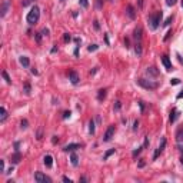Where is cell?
Returning a JSON list of instances; mask_svg holds the SVG:
<instances>
[{"label": "cell", "mask_w": 183, "mask_h": 183, "mask_svg": "<svg viewBox=\"0 0 183 183\" xmlns=\"http://www.w3.org/2000/svg\"><path fill=\"white\" fill-rule=\"evenodd\" d=\"M162 17H163V11L162 10H157L154 13H152V14H149L147 23H149L150 30H157V27L160 26V23H162Z\"/></svg>", "instance_id": "6da1fadb"}, {"label": "cell", "mask_w": 183, "mask_h": 183, "mask_svg": "<svg viewBox=\"0 0 183 183\" xmlns=\"http://www.w3.org/2000/svg\"><path fill=\"white\" fill-rule=\"evenodd\" d=\"M39 19H40V9H39V6H33L30 11L27 13V16H26V20L29 24H36V23L39 22Z\"/></svg>", "instance_id": "7a4b0ae2"}, {"label": "cell", "mask_w": 183, "mask_h": 183, "mask_svg": "<svg viewBox=\"0 0 183 183\" xmlns=\"http://www.w3.org/2000/svg\"><path fill=\"white\" fill-rule=\"evenodd\" d=\"M137 85L142 86L143 89H146V90H154V89H157V86H159V83L146 80V79H137Z\"/></svg>", "instance_id": "3957f363"}, {"label": "cell", "mask_w": 183, "mask_h": 183, "mask_svg": "<svg viewBox=\"0 0 183 183\" xmlns=\"http://www.w3.org/2000/svg\"><path fill=\"white\" fill-rule=\"evenodd\" d=\"M115 133H116V126H115V125H110L107 129H106V132H105V136H103V142H110V140L113 139Z\"/></svg>", "instance_id": "277c9868"}, {"label": "cell", "mask_w": 183, "mask_h": 183, "mask_svg": "<svg viewBox=\"0 0 183 183\" xmlns=\"http://www.w3.org/2000/svg\"><path fill=\"white\" fill-rule=\"evenodd\" d=\"M34 180L37 183H52V179L49 176H46L42 172H36L34 173Z\"/></svg>", "instance_id": "5b68a950"}, {"label": "cell", "mask_w": 183, "mask_h": 183, "mask_svg": "<svg viewBox=\"0 0 183 183\" xmlns=\"http://www.w3.org/2000/svg\"><path fill=\"white\" fill-rule=\"evenodd\" d=\"M164 147H166V137H162V139H160V143H159V147L156 149L154 154H153V160H156V159L159 157V154H160L164 150Z\"/></svg>", "instance_id": "8992f818"}, {"label": "cell", "mask_w": 183, "mask_h": 183, "mask_svg": "<svg viewBox=\"0 0 183 183\" xmlns=\"http://www.w3.org/2000/svg\"><path fill=\"white\" fill-rule=\"evenodd\" d=\"M9 7H10V1H9V0H3L1 7H0V16H1V17H4V16L7 14Z\"/></svg>", "instance_id": "52a82bcc"}, {"label": "cell", "mask_w": 183, "mask_h": 183, "mask_svg": "<svg viewBox=\"0 0 183 183\" xmlns=\"http://www.w3.org/2000/svg\"><path fill=\"white\" fill-rule=\"evenodd\" d=\"M162 63H163V66L166 67V70H173V66H172V62H170V59H169V56L167 54H163L162 56Z\"/></svg>", "instance_id": "ba28073f"}, {"label": "cell", "mask_w": 183, "mask_h": 183, "mask_svg": "<svg viewBox=\"0 0 183 183\" xmlns=\"http://www.w3.org/2000/svg\"><path fill=\"white\" fill-rule=\"evenodd\" d=\"M69 80L72 82V85H77L79 83V75H77V72L76 70H70L69 72Z\"/></svg>", "instance_id": "9c48e42d"}, {"label": "cell", "mask_w": 183, "mask_h": 183, "mask_svg": "<svg viewBox=\"0 0 183 183\" xmlns=\"http://www.w3.org/2000/svg\"><path fill=\"white\" fill-rule=\"evenodd\" d=\"M142 37H143V30H142V27L137 26L135 30H133V39L136 40V42H140L142 40Z\"/></svg>", "instance_id": "30bf717a"}, {"label": "cell", "mask_w": 183, "mask_h": 183, "mask_svg": "<svg viewBox=\"0 0 183 183\" xmlns=\"http://www.w3.org/2000/svg\"><path fill=\"white\" fill-rule=\"evenodd\" d=\"M82 147V144H79V143H70V144H66L65 147H63V150L65 152H75L76 149H80Z\"/></svg>", "instance_id": "8fae6325"}, {"label": "cell", "mask_w": 183, "mask_h": 183, "mask_svg": "<svg viewBox=\"0 0 183 183\" xmlns=\"http://www.w3.org/2000/svg\"><path fill=\"white\" fill-rule=\"evenodd\" d=\"M126 14L129 16V19H132V20L136 19V10H135V7H133L132 4H129V6L126 7Z\"/></svg>", "instance_id": "7c38bea8"}, {"label": "cell", "mask_w": 183, "mask_h": 183, "mask_svg": "<svg viewBox=\"0 0 183 183\" xmlns=\"http://www.w3.org/2000/svg\"><path fill=\"white\" fill-rule=\"evenodd\" d=\"M20 159H22V153L19 150H16L13 154H11V157H10V162L13 163V164H17L19 162H20Z\"/></svg>", "instance_id": "4fadbf2b"}, {"label": "cell", "mask_w": 183, "mask_h": 183, "mask_svg": "<svg viewBox=\"0 0 183 183\" xmlns=\"http://www.w3.org/2000/svg\"><path fill=\"white\" fill-rule=\"evenodd\" d=\"M43 163L46 164V167H49V169H50V167L53 166V157H52L50 154H46V156L43 157Z\"/></svg>", "instance_id": "5bb4252c"}, {"label": "cell", "mask_w": 183, "mask_h": 183, "mask_svg": "<svg viewBox=\"0 0 183 183\" xmlns=\"http://www.w3.org/2000/svg\"><path fill=\"white\" fill-rule=\"evenodd\" d=\"M135 53L137 57H142V54H143V47H142L140 42H136V44H135Z\"/></svg>", "instance_id": "9a60e30c"}, {"label": "cell", "mask_w": 183, "mask_h": 183, "mask_svg": "<svg viewBox=\"0 0 183 183\" xmlns=\"http://www.w3.org/2000/svg\"><path fill=\"white\" fill-rule=\"evenodd\" d=\"M0 113H1V116H0V123H4L6 119H7V116H9V113H7V110H6L4 106L0 107Z\"/></svg>", "instance_id": "2e32d148"}, {"label": "cell", "mask_w": 183, "mask_h": 183, "mask_svg": "<svg viewBox=\"0 0 183 183\" xmlns=\"http://www.w3.org/2000/svg\"><path fill=\"white\" fill-rule=\"evenodd\" d=\"M106 95H107V90H106V89H100V90L97 92V100H99V102H103V100L106 99Z\"/></svg>", "instance_id": "e0dca14e"}, {"label": "cell", "mask_w": 183, "mask_h": 183, "mask_svg": "<svg viewBox=\"0 0 183 183\" xmlns=\"http://www.w3.org/2000/svg\"><path fill=\"white\" fill-rule=\"evenodd\" d=\"M176 140H177L179 143H182L183 142V125L177 129V132H176Z\"/></svg>", "instance_id": "ac0fdd59"}, {"label": "cell", "mask_w": 183, "mask_h": 183, "mask_svg": "<svg viewBox=\"0 0 183 183\" xmlns=\"http://www.w3.org/2000/svg\"><path fill=\"white\" fill-rule=\"evenodd\" d=\"M179 115H180V113H179L176 109H172V112H170V119H169V120H170V123H174V122H176V119L179 117Z\"/></svg>", "instance_id": "d6986e66"}, {"label": "cell", "mask_w": 183, "mask_h": 183, "mask_svg": "<svg viewBox=\"0 0 183 183\" xmlns=\"http://www.w3.org/2000/svg\"><path fill=\"white\" fill-rule=\"evenodd\" d=\"M19 62H20V65L23 67H29L30 66V60H29V57H26V56H22L20 59H19Z\"/></svg>", "instance_id": "ffe728a7"}, {"label": "cell", "mask_w": 183, "mask_h": 183, "mask_svg": "<svg viewBox=\"0 0 183 183\" xmlns=\"http://www.w3.org/2000/svg\"><path fill=\"white\" fill-rule=\"evenodd\" d=\"M147 75L149 76H153V77H157L159 76V70L156 69V67H147Z\"/></svg>", "instance_id": "44dd1931"}, {"label": "cell", "mask_w": 183, "mask_h": 183, "mask_svg": "<svg viewBox=\"0 0 183 183\" xmlns=\"http://www.w3.org/2000/svg\"><path fill=\"white\" fill-rule=\"evenodd\" d=\"M23 92H24L26 95H30V92H32V86H30L29 82H24V85H23Z\"/></svg>", "instance_id": "7402d4cb"}, {"label": "cell", "mask_w": 183, "mask_h": 183, "mask_svg": "<svg viewBox=\"0 0 183 183\" xmlns=\"http://www.w3.org/2000/svg\"><path fill=\"white\" fill-rule=\"evenodd\" d=\"M70 162H72L73 166H77V164H79V157H77L76 153H72V156H70Z\"/></svg>", "instance_id": "603a6c76"}, {"label": "cell", "mask_w": 183, "mask_h": 183, "mask_svg": "<svg viewBox=\"0 0 183 183\" xmlns=\"http://www.w3.org/2000/svg\"><path fill=\"white\" fill-rule=\"evenodd\" d=\"M142 150H143V146H140V147H137V149H135V150L132 152V156H133V157L136 159V157L139 156L140 153H142Z\"/></svg>", "instance_id": "cb8c5ba5"}, {"label": "cell", "mask_w": 183, "mask_h": 183, "mask_svg": "<svg viewBox=\"0 0 183 183\" xmlns=\"http://www.w3.org/2000/svg\"><path fill=\"white\" fill-rule=\"evenodd\" d=\"M1 76H3V79L6 80V83H7V85H10V83H11V79L9 77V75H7V72H6V70H3V72H1Z\"/></svg>", "instance_id": "d4e9b609"}, {"label": "cell", "mask_w": 183, "mask_h": 183, "mask_svg": "<svg viewBox=\"0 0 183 183\" xmlns=\"http://www.w3.org/2000/svg\"><path fill=\"white\" fill-rule=\"evenodd\" d=\"M115 152H116V149H110V150H107L106 153H105V156H103V160H107V159L112 156V154H113V153H115Z\"/></svg>", "instance_id": "484cf974"}, {"label": "cell", "mask_w": 183, "mask_h": 183, "mask_svg": "<svg viewBox=\"0 0 183 183\" xmlns=\"http://www.w3.org/2000/svg\"><path fill=\"white\" fill-rule=\"evenodd\" d=\"M89 132H90V135H95V122L93 120L89 122Z\"/></svg>", "instance_id": "4316f807"}, {"label": "cell", "mask_w": 183, "mask_h": 183, "mask_svg": "<svg viewBox=\"0 0 183 183\" xmlns=\"http://www.w3.org/2000/svg\"><path fill=\"white\" fill-rule=\"evenodd\" d=\"M95 6H96V9H103V0H96L95 1Z\"/></svg>", "instance_id": "83f0119b"}, {"label": "cell", "mask_w": 183, "mask_h": 183, "mask_svg": "<svg viewBox=\"0 0 183 183\" xmlns=\"http://www.w3.org/2000/svg\"><path fill=\"white\" fill-rule=\"evenodd\" d=\"M20 126H22V129H27L29 127V122L26 119H23L22 122H20Z\"/></svg>", "instance_id": "f1b7e54d"}, {"label": "cell", "mask_w": 183, "mask_h": 183, "mask_svg": "<svg viewBox=\"0 0 183 183\" xmlns=\"http://www.w3.org/2000/svg\"><path fill=\"white\" fill-rule=\"evenodd\" d=\"M79 3H80V6H82L83 9H87V7H89V1H87V0H79Z\"/></svg>", "instance_id": "f546056e"}, {"label": "cell", "mask_w": 183, "mask_h": 183, "mask_svg": "<svg viewBox=\"0 0 183 183\" xmlns=\"http://www.w3.org/2000/svg\"><path fill=\"white\" fill-rule=\"evenodd\" d=\"M97 49H99V46H97V44H90V46L87 47V50H89V52H95V50H97Z\"/></svg>", "instance_id": "4dcf8cb0"}, {"label": "cell", "mask_w": 183, "mask_h": 183, "mask_svg": "<svg viewBox=\"0 0 183 183\" xmlns=\"http://www.w3.org/2000/svg\"><path fill=\"white\" fill-rule=\"evenodd\" d=\"M34 39H36L37 43H40L42 42V33H34Z\"/></svg>", "instance_id": "1f68e13d"}, {"label": "cell", "mask_w": 183, "mask_h": 183, "mask_svg": "<svg viewBox=\"0 0 183 183\" xmlns=\"http://www.w3.org/2000/svg\"><path fill=\"white\" fill-rule=\"evenodd\" d=\"M42 136H43V127H39V130H37V140L42 139Z\"/></svg>", "instance_id": "d6a6232c"}, {"label": "cell", "mask_w": 183, "mask_h": 183, "mask_svg": "<svg viewBox=\"0 0 183 183\" xmlns=\"http://www.w3.org/2000/svg\"><path fill=\"white\" fill-rule=\"evenodd\" d=\"M172 34H173V32H172V30H169V32L166 33V36L163 37V40H164V42H167V40L170 39V36H172Z\"/></svg>", "instance_id": "836d02e7"}, {"label": "cell", "mask_w": 183, "mask_h": 183, "mask_svg": "<svg viewBox=\"0 0 183 183\" xmlns=\"http://www.w3.org/2000/svg\"><path fill=\"white\" fill-rule=\"evenodd\" d=\"M120 107H122V103H120L119 100H117V102H115V106H113V109L117 112V110H120Z\"/></svg>", "instance_id": "e575fe53"}, {"label": "cell", "mask_w": 183, "mask_h": 183, "mask_svg": "<svg viewBox=\"0 0 183 183\" xmlns=\"http://www.w3.org/2000/svg\"><path fill=\"white\" fill-rule=\"evenodd\" d=\"M63 40H65L66 43L72 40V37H70V34H69V33H65V34H63Z\"/></svg>", "instance_id": "d590c367"}, {"label": "cell", "mask_w": 183, "mask_h": 183, "mask_svg": "<svg viewBox=\"0 0 183 183\" xmlns=\"http://www.w3.org/2000/svg\"><path fill=\"white\" fill-rule=\"evenodd\" d=\"M172 20H173V16H170V17H167V19H166V22L163 23V26H169V24L172 23Z\"/></svg>", "instance_id": "8d00e7d4"}, {"label": "cell", "mask_w": 183, "mask_h": 183, "mask_svg": "<svg viewBox=\"0 0 183 183\" xmlns=\"http://www.w3.org/2000/svg\"><path fill=\"white\" fill-rule=\"evenodd\" d=\"M0 172L6 173V170H4V160H0Z\"/></svg>", "instance_id": "74e56055"}, {"label": "cell", "mask_w": 183, "mask_h": 183, "mask_svg": "<svg viewBox=\"0 0 183 183\" xmlns=\"http://www.w3.org/2000/svg\"><path fill=\"white\" fill-rule=\"evenodd\" d=\"M176 1H177V0H166V4H167V6H174Z\"/></svg>", "instance_id": "f35d334b"}, {"label": "cell", "mask_w": 183, "mask_h": 183, "mask_svg": "<svg viewBox=\"0 0 183 183\" xmlns=\"http://www.w3.org/2000/svg\"><path fill=\"white\" fill-rule=\"evenodd\" d=\"M179 83H180V80H179V79H172V80H170V85H172V86L179 85Z\"/></svg>", "instance_id": "ab89813d"}, {"label": "cell", "mask_w": 183, "mask_h": 183, "mask_svg": "<svg viewBox=\"0 0 183 183\" xmlns=\"http://www.w3.org/2000/svg\"><path fill=\"white\" fill-rule=\"evenodd\" d=\"M70 115H72V112H70V110H66L65 113H63V119H67V117H70Z\"/></svg>", "instance_id": "60d3db41"}, {"label": "cell", "mask_w": 183, "mask_h": 183, "mask_svg": "<svg viewBox=\"0 0 183 183\" xmlns=\"http://www.w3.org/2000/svg\"><path fill=\"white\" fill-rule=\"evenodd\" d=\"M42 34H43V36H49V34H50V30H49V29H46V27H44L43 30H42Z\"/></svg>", "instance_id": "b9f144b4"}, {"label": "cell", "mask_w": 183, "mask_h": 183, "mask_svg": "<svg viewBox=\"0 0 183 183\" xmlns=\"http://www.w3.org/2000/svg\"><path fill=\"white\" fill-rule=\"evenodd\" d=\"M139 129V120H135V123H133V130H137Z\"/></svg>", "instance_id": "7bdbcfd3"}, {"label": "cell", "mask_w": 183, "mask_h": 183, "mask_svg": "<svg viewBox=\"0 0 183 183\" xmlns=\"http://www.w3.org/2000/svg\"><path fill=\"white\" fill-rule=\"evenodd\" d=\"M139 106H140V113H143V112H144V103H143V102H139Z\"/></svg>", "instance_id": "ee69618b"}, {"label": "cell", "mask_w": 183, "mask_h": 183, "mask_svg": "<svg viewBox=\"0 0 183 183\" xmlns=\"http://www.w3.org/2000/svg\"><path fill=\"white\" fill-rule=\"evenodd\" d=\"M147 146H149V137L144 136V144H143V147H147Z\"/></svg>", "instance_id": "f6af8a7d"}, {"label": "cell", "mask_w": 183, "mask_h": 183, "mask_svg": "<svg viewBox=\"0 0 183 183\" xmlns=\"http://www.w3.org/2000/svg\"><path fill=\"white\" fill-rule=\"evenodd\" d=\"M93 26H95V29H96V30H99V29H100V24H99V22H97V20H95V22H93Z\"/></svg>", "instance_id": "bcb514c9"}, {"label": "cell", "mask_w": 183, "mask_h": 183, "mask_svg": "<svg viewBox=\"0 0 183 183\" xmlns=\"http://www.w3.org/2000/svg\"><path fill=\"white\" fill-rule=\"evenodd\" d=\"M63 182H66V183H72V179H70V177H67V176H63Z\"/></svg>", "instance_id": "7dc6e473"}, {"label": "cell", "mask_w": 183, "mask_h": 183, "mask_svg": "<svg viewBox=\"0 0 183 183\" xmlns=\"http://www.w3.org/2000/svg\"><path fill=\"white\" fill-rule=\"evenodd\" d=\"M57 142H59V137H57V136H53V139H52V143H53V144H56Z\"/></svg>", "instance_id": "c3c4849f"}, {"label": "cell", "mask_w": 183, "mask_h": 183, "mask_svg": "<svg viewBox=\"0 0 183 183\" xmlns=\"http://www.w3.org/2000/svg\"><path fill=\"white\" fill-rule=\"evenodd\" d=\"M176 57H177V60H179V62H180V63L183 65V59H182V56H180L179 53H176Z\"/></svg>", "instance_id": "681fc988"}, {"label": "cell", "mask_w": 183, "mask_h": 183, "mask_svg": "<svg viewBox=\"0 0 183 183\" xmlns=\"http://www.w3.org/2000/svg\"><path fill=\"white\" fill-rule=\"evenodd\" d=\"M30 4V0H24L23 1V7H26V6H29Z\"/></svg>", "instance_id": "f907efd6"}, {"label": "cell", "mask_w": 183, "mask_h": 183, "mask_svg": "<svg viewBox=\"0 0 183 183\" xmlns=\"http://www.w3.org/2000/svg\"><path fill=\"white\" fill-rule=\"evenodd\" d=\"M137 3H139V9H143V0H137Z\"/></svg>", "instance_id": "816d5d0a"}, {"label": "cell", "mask_w": 183, "mask_h": 183, "mask_svg": "<svg viewBox=\"0 0 183 183\" xmlns=\"http://www.w3.org/2000/svg\"><path fill=\"white\" fill-rule=\"evenodd\" d=\"M144 164H146V163H144L143 160H140V162H139V167H144Z\"/></svg>", "instance_id": "f5cc1de1"}, {"label": "cell", "mask_w": 183, "mask_h": 183, "mask_svg": "<svg viewBox=\"0 0 183 183\" xmlns=\"http://www.w3.org/2000/svg\"><path fill=\"white\" fill-rule=\"evenodd\" d=\"M19 144H20L19 142H16V143H14V149H16V150H19Z\"/></svg>", "instance_id": "db71d44e"}, {"label": "cell", "mask_w": 183, "mask_h": 183, "mask_svg": "<svg viewBox=\"0 0 183 183\" xmlns=\"http://www.w3.org/2000/svg\"><path fill=\"white\" fill-rule=\"evenodd\" d=\"M105 42H106V44L109 46V37H107V34H105Z\"/></svg>", "instance_id": "11a10c76"}, {"label": "cell", "mask_w": 183, "mask_h": 183, "mask_svg": "<svg viewBox=\"0 0 183 183\" xmlns=\"http://www.w3.org/2000/svg\"><path fill=\"white\" fill-rule=\"evenodd\" d=\"M32 73H33V75H39V72H37L36 69H32Z\"/></svg>", "instance_id": "9f6ffc18"}, {"label": "cell", "mask_w": 183, "mask_h": 183, "mask_svg": "<svg viewBox=\"0 0 183 183\" xmlns=\"http://www.w3.org/2000/svg\"><path fill=\"white\" fill-rule=\"evenodd\" d=\"M176 97H177V99H182V97H183V90H182V93H179Z\"/></svg>", "instance_id": "6f0895ef"}, {"label": "cell", "mask_w": 183, "mask_h": 183, "mask_svg": "<svg viewBox=\"0 0 183 183\" xmlns=\"http://www.w3.org/2000/svg\"><path fill=\"white\" fill-rule=\"evenodd\" d=\"M79 180H80V182H87V179H86V177H80Z\"/></svg>", "instance_id": "680465c9"}, {"label": "cell", "mask_w": 183, "mask_h": 183, "mask_svg": "<svg viewBox=\"0 0 183 183\" xmlns=\"http://www.w3.org/2000/svg\"><path fill=\"white\" fill-rule=\"evenodd\" d=\"M182 7H183V0H182Z\"/></svg>", "instance_id": "91938a15"}, {"label": "cell", "mask_w": 183, "mask_h": 183, "mask_svg": "<svg viewBox=\"0 0 183 183\" xmlns=\"http://www.w3.org/2000/svg\"><path fill=\"white\" fill-rule=\"evenodd\" d=\"M110 1H113V0H110Z\"/></svg>", "instance_id": "94428289"}, {"label": "cell", "mask_w": 183, "mask_h": 183, "mask_svg": "<svg viewBox=\"0 0 183 183\" xmlns=\"http://www.w3.org/2000/svg\"><path fill=\"white\" fill-rule=\"evenodd\" d=\"M60 1H63V0H60Z\"/></svg>", "instance_id": "6125c7cd"}]
</instances>
